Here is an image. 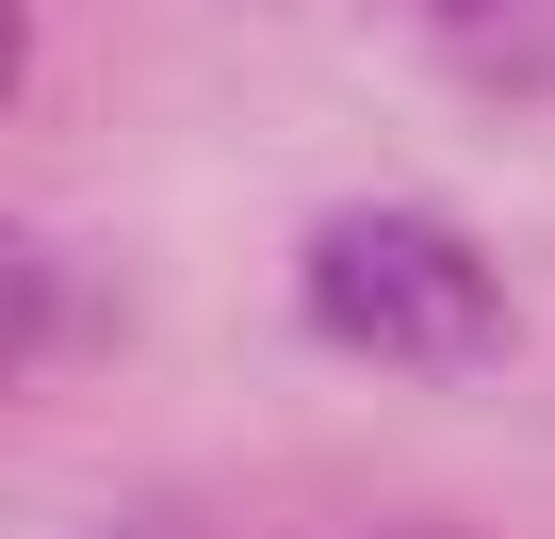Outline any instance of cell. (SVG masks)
<instances>
[{"label":"cell","mask_w":555,"mask_h":539,"mask_svg":"<svg viewBox=\"0 0 555 539\" xmlns=\"http://www.w3.org/2000/svg\"><path fill=\"white\" fill-rule=\"evenodd\" d=\"M295 328L344 344V360H376V376H506L522 295H506V261H490L457 213H425V196H344V213H311V245H295Z\"/></svg>","instance_id":"6da1fadb"},{"label":"cell","mask_w":555,"mask_h":539,"mask_svg":"<svg viewBox=\"0 0 555 539\" xmlns=\"http://www.w3.org/2000/svg\"><path fill=\"white\" fill-rule=\"evenodd\" d=\"M425 50L474 99H555V0H425Z\"/></svg>","instance_id":"7a4b0ae2"},{"label":"cell","mask_w":555,"mask_h":539,"mask_svg":"<svg viewBox=\"0 0 555 539\" xmlns=\"http://www.w3.org/2000/svg\"><path fill=\"white\" fill-rule=\"evenodd\" d=\"M34 344H50V245H34V229H0V393L34 376Z\"/></svg>","instance_id":"3957f363"},{"label":"cell","mask_w":555,"mask_h":539,"mask_svg":"<svg viewBox=\"0 0 555 539\" xmlns=\"http://www.w3.org/2000/svg\"><path fill=\"white\" fill-rule=\"evenodd\" d=\"M17 66H34V0H0V99H17Z\"/></svg>","instance_id":"277c9868"},{"label":"cell","mask_w":555,"mask_h":539,"mask_svg":"<svg viewBox=\"0 0 555 539\" xmlns=\"http://www.w3.org/2000/svg\"><path fill=\"white\" fill-rule=\"evenodd\" d=\"M409 539H457V523H409Z\"/></svg>","instance_id":"5b68a950"}]
</instances>
